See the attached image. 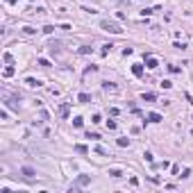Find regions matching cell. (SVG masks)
<instances>
[{
	"instance_id": "cell-3",
	"label": "cell",
	"mask_w": 193,
	"mask_h": 193,
	"mask_svg": "<svg viewBox=\"0 0 193 193\" xmlns=\"http://www.w3.org/2000/svg\"><path fill=\"white\" fill-rule=\"evenodd\" d=\"M148 68H157V61H155V59H148Z\"/></svg>"
},
{
	"instance_id": "cell-1",
	"label": "cell",
	"mask_w": 193,
	"mask_h": 193,
	"mask_svg": "<svg viewBox=\"0 0 193 193\" xmlns=\"http://www.w3.org/2000/svg\"><path fill=\"white\" fill-rule=\"evenodd\" d=\"M102 27H105L107 32H114V34H118V32H123L121 27L116 25V23H109V20H105V23H102Z\"/></svg>"
},
{
	"instance_id": "cell-2",
	"label": "cell",
	"mask_w": 193,
	"mask_h": 193,
	"mask_svg": "<svg viewBox=\"0 0 193 193\" xmlns=\"http://www.w3.org/2000/svg\"><path fill=\"white\" fill-rule=\"evenodd\" d=\"M23 175H25V177H34V170H32V168H23Z\"/></svg>"
}]
</instances>
